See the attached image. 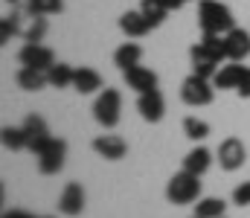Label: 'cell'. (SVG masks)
<instances>
[{
  "label": "cell",
  "instance_id": "cell-7",
  "mask_svg": "<svg viewBox=\"0 0 250 218\" xmlns=\"http://www.w3.org/2000/svg\"><path fill=\"white\" fill-rule=\"evenodd\" d=\"M245 160H248V148H245V143H242L239 137H227V140L218 143V163H221L224 172L242 169Z\"/></svg>",
  "mask_w": 250,
  "mask_h": 218
},
{
  "label": "cell",
  "instance_id": "cell-33",
  "mask_svg": "<svg viewBox=\"0 0 250 218\" xmlns=\"http://www.w3.org/2000/svg\"><path fill=\"white\" fill-rule=\"evenodd\" d=\"M9 3H21V0H9Z\"/></svg>",
  "mask_w": 250,
  "mask_h": 218
},
{
  "label": "cell",
  "instance_id": "cell-1",
  "mask_svg": "<svg viewBox=\"0 0 250 218\" xmlns=\"http://www.w3.org/2000/svg\"><path fill=\"white\" fill-rule=\"evenodd\" d=\"M198 23H201V32L227 35L236 26V18L221 0H201L198 3Z\"/></svg>",
  "mask_w": 250,
  "mask_h": 218
},
{
  "label": "cell",
  "instance_id": "cell-30",
  "mask_svg": "<svg viewBox=\"0 0 250 218\" xmlns=\"http://www.w3.org/2000/svg\"><path fill=\"white\" fill-rule=\"evenodd\" d=\"M242 99H250V67H248V73H245V79H242V84H239V90H236Z\"/></svg>",
  "mask_w": 250,
  "mask_h": 218
},
{
  "label": "cell",
  "instance_id": "cell-8",
  "mask_svg": "<svg viewBox=\"0 0 250 218\" xmlns=\"http://www.w3.org/2000/svg\"><path fill=\"white\" fill-rule=\"evenodd\" d=\"M18 61H21L23 67H35V70L47 73L56 64V56H53V50L44 47V44H23L21 53H18Z\"/></svg>",
  "mask_w": 250,
  "mask_h": 218
},
{
  "label": "cell",
  "instance_id": "cell-23",
  "mask_svg": "<svg viewBox=\"0 0 250 218\" xmlns=\"http://www.w3.org/2000/svg\"><path fill=\"white\" fill-rule=\"evenodd\" d=\"M224 210H227V204L221 198H201L195 204V216L198 218H221Z\"/></svg>",
  "mask_w": 250,
  "mask_h": 218
},
{
  "label": "cell",
  "instance_id": "cell-9",
  "mask_svg": "<svg viewBox=\"0 0 250 218\" xmlns=\"http://www.w3.org/2000/svg\"><path fill=\"white\" fill-rule=\"evenodd\" d=\"M23 134H26V151H32V154H38L50 143V128L44 122V117H38V114H29L23 119Z\"/></svg>",
  "mask_w": 250,
  "mask_h": 218
},
{
  "label": "cell",
  "instance_id": "cell-27",
  "mask_svg": "<svg viewBox=\"0 0 250 218\" xmlns=\"http://www.w3.org/2000/svg\"><path fill=\"white\" fill-rule=\"evenodd\" d=\"M29 15H59L64 9L62 0H26Z\"/></svg>",
  "mask_w": 250,
  "mask_h": 218
},
{
  "label": "cell",
  "instance_id": "cell-34",
  "mask_svg": "<svg viewBox=\"0 0 250 218\" xmlns=\"http://www.w3.org/2000/svg\"><path fill=\"white\" fill-rule=\"evenodd\" d=\"M44 218H50V216H44Z\"/></svg>",
  "mask_w": 250,
  "mask_h": 218
},
{
  "label": "cell",
  "instance_id": "cell-10",
  "mask_svg": "<svg viewBox=\"0 0 250 218\" xmlns=\"http://www.w3.org/2000/svg\"><path fill=\"white\" fill-rule=\"evenodd\" d=\"M137 111H140V117H143L146 122H160L163 114H166V99H163V93H160L157 87L140 93V99H137Z\"/></svg>",
  "mask_w": 250,
  "mask_h": 218
},
{
  "label": "cell",
  "instance_id": "cell-22",
  "mask_svg": "<svg viewBox=\"0 0 250 218\" xmlns=\"http://www.w3.org/2000/svg\"><path fill=\"white\" fill-rule=\"evenodd\" d=\"M73 76L76 70L70 67V64H53L50 70H47V81H50V87H73Z\"/></svg>",
  "mask_w": 250,
  "mask_h": 218
},
{
  "label": "cell",
  "instance_id": "cell-26",
  "mask_svg": "<svg viewBox=\"0 0 250 218\" xmlns=\"http://www.w3.org/2000/svg\"><path fill=\"white\" fill-rule=\"evenodd\" d=\"M3 145L12 148V151H23L26 148V134H23V125L15 128V125H6L3 128Z\"/></svg>",
  "mask_w": 250,
  "mask_h": 218
},
{
  "label": "cell",
  "instance_id": "cell-16",
  "mask_svg": "<svg viewBox=\"0 0 250 218\" xmlns=\"http://www.w3.org/2000/svg\"><path fill=\"white\" fill-rule=\"evenodd\" d=\"M120 29H123L128 38H143V35H148V29H154V26L148 23V18H146L140 9H128L123 18H120Z\"/></svg>",
  "mask_w": 250,
  "mask_h": 218
},
{
  "label": "cell",
  "instance_id": "cell-29",
  "mask_svg": "<svg viewBox=\"0 0 250 218\" xmlns=\"http://www.w3.org/2000/svg\"><path fill=\"white\" fill-rule=\"evenodd\" d=\"M233 204H239V207H248L250 204V180L239 183V186L233 189Z\"/></svg>",
  "mask_w": 250,
  "mask_h": 218
},
{
  "label": "cell",
  "instance_id": "cell-4",
  "mask_svg": "<svg viewBox=\"0 0 250 218\" xmlns=\"http://www.w3.org/2000/svg\"><path fill=\"white\" fill-rule=\"evenodd\" d=\"M181 99L192 105V108H201V105H209L212 99H215V84H212V79H204V76H198V73H192L184 79V84H181Z\"/></svg>",
  "mask_w": 250,
  "mask_h": 218
},
{
  "label": "cell",
  "instance_id": "cell-17",
  "mask_svg": "<svg viewBox=\"0 0 250 218\" xmlns=\"http://www.w3.org/2000/svg\"><path fill=\"white\" fill-rule=\"evenodd\" d=\"M73 87L79 93H96V90H102V76L93 67H79L73 76Z\"/></svg>",
  "mask_w": 250,
  "mask_h": 218
},
{
  "label": "cell",
  "instance_id": "cell-3",
  "mask_svg": "<svg viewBox=\"0 0 250 218\" xmlns=\"http://www.w3.org/2000/svg\"><path fill=\"white\" fill-rule=\"evenodd\" d=\"M123 117V93L117 87H105L93 102V119L105 128H117Z\"/></svg>",
  "mask_w": 250,
  "mask_h": 218
},
{
  "label": "cell",
  "instance_id": "cell-35",
  "mask_svg": "<svg viewBox=\"0 0 250 218\" xmlns=\"http://www.w3.org/2000/svg\"><path fill=\"white\" fill-rule=\"evenodd\" d=\"M221 218H224V216H221Z\"/></svg>",
  "mask_w": 250,
  "mask_h": 218
},
{
  "label": "cell",
  "instance_id": "cell-28",
  "mask_svg": "<svg viewBox=\"0 0 250 218\" xmlns=\"http://www.w3.org/2000/svg\"><path fill=\"white\" fill-rule=\"evenodd\" d=\"M18 32H21V15L12 12V15H6L0 20V44H9L12 35H18Z\"/></svg>",
  "mask_w": 250,
  "mask_h": 218
},
{
  "label": "cell",
  "instance_id": "cell-6",
  "mask_svg": "<svg viewBox=\"0 0 250 218\" xmlns=\"http://www.w3.org/2000/svg\"><path fill=\"white\" fill-rule=\"evenodd\" d=\"M189 59H192V73H198V76H204V79H212L215 73H218V67H221V56L218 53H212L207 44H195L192 50H189Z\"/></svg>",
  "mask_w": 250,
  "mask_h": 218
},
{
  "label": "cell",
  "instance_id": "cell-21",
  "mask_svg": "<svg viewBox=\"0 0 250 218\" xmlns=\"http://www.w3.org/2000/svg\"><path fill=\"white\" fill-rule=\"evenodd\" d=\"M140 12L148 18L151 26H160L166 20V15H169V6L163 0H140Z\"/></svg>",
  "mask_w": 250,
  "mask_h": 218
},
{
  "label": "cell",
  "instance_id": "cell-15",
  "mask_svg": "<svg viewBox=\"0 0 250 218\" xmlns=\"http://www.w3.org/2000/svg\"><path fill=\"white\" fill-rule=\"evenodd\" d=\"M245 73H248V67H245V64H239V61H233V64H221L218 73L212 76V84H215V87H221V90H239V84H242Z\"/></svg>",
  "mask_w": 250,
  "mask_h": 218
},
{
  "label": "cell",
  "instance_id": "cell-19",
  "mask_svg": "<svg viewBox=\"0 0 250 218\" xmlns=\"http://www.w3.org/2000/svg\"><path fill=\"white\" fill-rule=\"evenodd\" d=\"M18 87H23V90H41V87H47L50 81H47V73L44 70H35V67H21L18 70Z\"/></svg>",
  "mask_w": 250,
  "mask_h": 218
},
{
  "label": "cell",
  "instance_id": "cell-20",
  "mask_svg": "<svg viewBox=\"0 0 250 218\" xmlns=\"http://www.w3.org/2000/svg\"><path fill=\"white\" fill-rule=\"evenodd\" d=\"M140 59H143V47L140 44H123L117 53H114V64L120 67V70H128V67H134V64H140Z\"/></svg>",
  "mask_w": 250,
  "mask_h": 218
},
{
  "label": "cell",
  "instance_id": "cell-18",
  "mask_svg": "<svg viewBox=\"0 0 250 218\" xmlns=\"http://www.w3.org/2000/svg\"><path fill=\"white\" fill-rule=\"evenodd\" d=\"M209 166H212V151H209V148H204V145L192 148L187 157H184V169L192 172V175H204Z\"/></svg>",
  "mask_w": 250,
  "mask_h": 218
},
{
  "label": "cell",
  "instance_id": "cell-11",
  "mask_svg": "<svg viewBox=\"0 0 250 218\" xmlns=\"http://www.w3.org/2000/svg\"><path fill=\"white\" fill-rule=\"evenodd\" d=\"M82 210H84V189H82V183H76V180H70L67 186L62 189V198H59V213L62 216H82Z\"/></svg>",
  "mask_w": 250,
  "mask_h": 218
},
{
  "label": "cell",
  "instance_id": "cell-5",
  "mask_svg": "<svg viewBox=\"0 0 250 218\" xmlns=\"http://www.w3.org/2000/svg\"><path fill=\"white\" fill-rule=\"evenodd\" d=\"M38 172L41 175H59L64 166V157H67V143L59 137H50V143L44 145L38 154Z\"/></svg>",
  "mask_w": 250,
  "mask_h": 218
},
{
  "label": "cell",
  "instance_id": "cell-25",
  "mask_svg": "<svg viewBox=\"0 0 250 218\" xmlns=\"http://www.w3.org/2000/svg\"><path fill=\"white\" fill-rule=\"evenodd\" d=\"M184 134H187L189 140H207L209 137V125L204 122V119H198V117H187L184 119Z\"/></svg>",
  "mask_w": 250,
  "mask_h": 218
},
{
  "label": "cell",
  "instance_id": "cell-24",
  "mask_svg": "<svg viewBox=\"0 0 250 218\" xmlns=\"http://www.w3.org/2000/svg\"><path fill=\"white\" fill-rule=\"evenodd\" d=\"M47 35V15H32V26L23 32V41L26 44H41Z\"/></svg>",
  "mask_w": 250,
  "mask_h": 218
},
{
  "label": "cell",
  "instance_id": "cell-14",
  "mask_svg": "<svg viewBox=\"0 0 250 218\" xmlns=\"http://www.w3.org/2000/svg\"><path fill=\"white\" fill-rule=\"evenodd\" d=\"M93 151L99 157H105V160H123L128 154V143L117 134H102V137L93 140Z\"/></svg>",
  "mask_w": 250,
  "mask_h": 218
},
{
  "label": "cell",
  "instance_id": "cell-12",
  "mask_svg": "<svg viewBox=\"0 0 250 218\" xmlns=\"http://www.w3.org/2000/svg\"><path fill=\"white\" fill-rule=\"evenodd\" d=\"M224 47H227V61H242L250 56V32L233 26L227 35H224Z\"/></svg>",
  "mask_w": 250,
  "mask_h": 218
},
{
  "label": "cell",
  "instance_id": "cell-32",
  "mask_svg": "<svg viewBox=\"0 0 250 218\" xmlns=\"http://www.w3.org/2000/svg\"><path fill=\"white\" fill-rule=\"evenodd\" d=\"M163 3H166V6H169V12H172V9H181L184 3H189V0H163Z\"/></svg>",
  "mask_w": 250,
  "mask_h": 218
},
{
  "label": "cell",
  "instance_id": "cell-13",
  "mask_svg": "<svg viewBox=\"0 0 250 218\" xmlns=\"http://www.w3.org/2000/svg\"><path fill=\"white\" fill-rule=\"evenodd\" d=\"M125 84L131 87V90H137V93H146V90H154L157 87V73L148 70V67H143V64H134V67H128L123 73Z\"/></svg>",
  "mask_w": 250,
  "mask_h": 218
},
{
  "label": "cell",
  "instance_id": "cell-36",
  "mask_svg": "<svg viewBox=\"0 0 250 218\" xmlns=\"http://www.w3.org/2000/svg\"><path fill=\"white\" fill-rule=\"evenodd\" d=\"M195 218H198V216H195Z\"/></svg>",
  "mask_w": 250,
  "mask_h": 218
},
{
  "label": "cell",
  "instance_id": "cell-31",
  "mask_svg": "<svg viewBox=\"0 0 250 218\" xmlns=\"http://www.w3.org/2000/svg\"><path fill=\"white\" fill-rule=\"evenodd\" d=\"M3 218H35V216H29V213H23V210H12V213H6Z\"/></svg>",
  "mask_w": 250,
  "mask_h": 218
},
{
  "label": "cell",
  "instance_id": "cell-2",
  "mask_svg": "<svg viewBox=\"0 0 250 218\" xmlns=\"http://www.w3.org/2000/svg\"><path fill=\"white\" fill-rule=\"evenodd\" d=\"M198 178H201V175H192L187 169H181L178 175H172V180H169V186H166L169 204L187 207V204L201 201V180H198Z\"/></svg>",
  "mask_w": 250,
  "mask_h": 218
}]
</instances>
